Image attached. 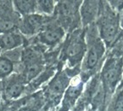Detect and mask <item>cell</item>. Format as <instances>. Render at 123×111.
Instances as JSON below:
<instances>
[{
  "instance_id": "ac0fdd59",
  "label": "cell",
  "mask_w": 123,
  "mask_h": 111,
  "mask_svg": "<svg viewBox=\"0 0 123 111\" xmlns=\"http://www.w3.org/2000/svg\"><path fill=\"white\" fill-rule=\"evenodd\" d=\"M109 111H123V88H121L114 97Z\"/></svg>"
},
{
  "instance_id": "3957f363",
  "label": "cell",
  "mask_w": 123,
  "mask_h": 111,
  "mask_svg": "<svg viewBox=\"0 0 123 111\" xmlns=\"http://www.w3.org/2000/svg\"><path fill=\"white\" fill-rule=\"evenodd\" d=\"M86 52L85 32L75 30L69 35L62 49L61 59L67 60L69 66L77 68L79 66Z\"/></svg>"
},
{
  "instance_id": "8fae6325",
  "label": "cell",
  "mask_w": 123,
  "mask_h": 111,
  "mask_svg": "<svg viewBox=\"0 0 123 111\" xmlns=\"http://www.w3.org/2000/svg\"><path fill=\"white\" fill-rule=\"evenodd\" d=\"M26 80L23 76L11 77L6 81L4 88V94L6 99H16L24 91Z\"/></svg>"
},
{
  "instance_id": "277c9868",
  "label": "cell",
  "mask_w": 123,
  "mask_h": 111,
  "mask_svg": "<svg viewBox=\"0 0 123 111\" xmlns=\"http://www.w3.org/2000/svg\"><path fill=\"white\" fill-rule=\"evenodd\" d=\"M123 71V57L113 56L107 59L100 74L105 97L115 92L121 79Z\"/></svg>"
},
{
  "instance_id": "d6986e66",
  "label": "cell",
  "mask_w": 123,
  "mask_h": 111,
  "mask_svg": "<svg viewBox=\"0 0 123 111\" xmlns=\"http://www.w3.org/2000/svg\"><path fill=\"white\" fill-rule=\"evenodd\" d=\"M13 4H11L10 1L2 2V4H0V18L10 19L9 17L13 14Z\"/></svg>"
},
{
  "instance_id": "52a82bcc",
  "label": "cell",
  "mask_w": 123,
  "mask_h": 111,
  "mask_svg": "<svg viewBox=\"0 0 123 111\" xmlns=\"http://www.w3.org/2000/svg\"><path fill=\"white\" fill-rule=\"evenodd\" d=\"M45 20V16L36 13L23 16L20 24L21 32L26 35H33L40 32L43 28Z\"/></svg>"
},
{
  "instance_id": "2e32d148",
  "label": "cell",
  "mask_w": 123,
  "mask_h": 111,
  "mask_svg": "<svg viewBox=\"0 0 123 111\" xmlns=\"http://www.w3.org/2000/svg\"><path fill=\"white\" fill-rule=\"evenodd\" d=\"M55 10V4L52 0H40L36 1V10L41 14L51 15Z\"/></svg>"
},
{
  "instance_id": "8992f818",
  "label": "cell",
  "mask_w": 123,
  "mask_h": 111,
  "mask_svg": "<svg viewBox=\"0 0 123 111\" xmlns=\"http://www.w3.org/2000/svg\"><path fill=\"white\" fill-rule=\"evenodd\" d=\"M64 36L65 30L61 26L51 25L41 30L37 36V38L41 44L49 47H53L63 39Z\"/></svg>"
},
{
  "instance_id": "9c48e42d",
  "label": "cell",
  "mask_w": 123,
  "mask_h": 111,
  "mask_svg": "<svg viewBox=\"0 0 123 111\" xmlns=\"http://www.w3.org/2000/svg\"><path fill=\"white\" fill-rule=\"evenodd\" d=\"M100 1H84L81 4L80 15L84 26L93 24L95 21L98 19L101 11Z\"/></svg>"
},
{
  "instance_id": "7402d4cb",
  "label": "cell",
  "mask_w": 123,
  "mask_h": 111,
  "mask_svg": "<svg viewBox=\"0 0 123 111\" xmlns=\"http://www.w3.org/2000/svg\"><path fill=\"white\" fill-rule=\"evenodd\" d=\"M121 26H123V19H122V20H121Z\"/></svg>"
},
{
  "instance_id": "ffe728a7",
  "label": "cell",
  "mask_w": 123,
  "mask_h": 111,
  "mask_svg": "<svg viewBox=\"0 0 123 111\" xmlns=\"http://www.w3.org/2000/svg\"><path fill=\"white\" fill-rule=\"evenodd\" d=\"M111 9L114 10L115 12H120L123 10V1H109Z\"/></svg>"
},
{
  "instance_id": "603a6c76",
  "label": "cell",
  "mask_w": 123,
  "mask_h": 111,
  "mask_svg": "<svg viewBox=\"0 0 123 111\" xmlns=\"http://www.w3.org/2000/svg\"><path fill=\"white\" fill-rule=\"evenodd\" d=\"M0 99H1V96H0Z\"/></svg>"
},
{
  "instance_id": "6da1fadb",
  "label": "cell",
  "mask_w": 123,
  "mask_h": 111,
  "mask_svg": "<svg viewBox=\"0 0 123 111\" xmlns=\"http://www.w3.org/2000/svg\"><path fill=\"white\" fill-rule=\"evenodd\" d=\"M99 37L105 45H113L121 35L119 13L115 12L107 4H102L99 17L97 19Z\"/></svg>"
},
{
  "instance_id": "7c38bea8",
  "label": "cell",
  "mask_w": 123,
  "mask_h": 111,
  "mask_svg": "<svg viewBox=\"0 0 123 111\" xmlns=\"http://www.w3.org/2000/svg\"><path fill=\"white\" fill-rule=\"evenodd\" d=\"M23 44V37L17 32H11L0 35V48L4 51H10Z\"/></svg>"
},
{
  "instance_id": "7a4b0ae2",
  "label": "cell",
  "mask_w": 123,
  "mask_h": 111,
  "mask_svg": "<svg viewBox=\"0 0 123 111\" xmlns=\"http://www.w3.org/2000/svg\"><path fill=\"white\" fill-rule=\"evenodd\" d=\"M86 52L82 66V81L85 82L94 73H96L101 61L105 54V44L100 37L95 34V31H90L86 34Z\"/></svg>"
},
{
  "instance_id": "5b68a950",
  "label": "cell",
  "mask_w": 123,
  "mask_h": 111,
  "mask_svg": "<svg viewBox=\"0 0 123 111\" xmlns=\"http://www.w3.org/2000/svg\"><path fill=\"white\" fill-rule=\"evenodd\" d=\"M70 78L66 73V71H59L47 85L44 92V96L49 101L57 104L61 99L62 96L69 86Z\"/></svg>"
},
{
  "instance_id": "4fadbf2b",
  "label": "cell",
  "mask_w": 123,
  "mask_h": 111,
  "mask_svg": "<svg viewBox=\"0 0 123 111\" xmlns=\"http://www.w3.org/2000/svg\"><path fill=\"white\" fill-rule=\"evenodd\" d=\"M13 6L20 15L23 16L35 14L36 11V1H24V0H16L13 2Z\"/></svg>"
},
{
  "instance_id": "e0dca14e",
  "label": "cell",
  "mask_w": 123,
  "mask_h": 111,
  "mask_svg": "<svg viewBox=\"0 0 123 111\" xmlns=\"http://www.w3.org/2000/svg\"><path fill=\"white\" fill-rule=\"evenodd\" d=\"M17 23L11 19L0 18V35L14 32Z\"/></svg>"
},
{
  "instance_id": "9a60e30c",
  "label": "cell",
  "mask_w": 123,
  "mask_h": 111,
  "mask_svg": "<svg viewBox=\"0 0 123 111\" xmlns=\"http://www.w3.org/2000/svg\"><path fill=\"white\" fill-rule=\"evenodd\" d=\"M14 70L12 61L7 57H0V79H4L10 76Z\"/></svg>"
},
{
  "instance_id": "30bf717a",
  "label": "cell",
  "mask_w": 123,
  "mask_h": 111,
  "mask_svg": "<svg viewBox=\"0 0 123 111\" xmlns=\"http://www.w3.org/2000/svg\"><path fill=\"white\" fill-rule=\"evenodd\" d=\"M87 100L92 105L93 109H97L105 98V93L100 76H97L91 80L87 91Z\"/></svg>"
},
{
  "instance_id": "5bb4252c",
  "label": "cell",
  "mask_w": 123,
  "mask_h": 111,
  "mask_svg": "<svg viewBox=\"0 0 123 111\" xmlns=\"http://www.w3.org/2000/svg\"><path fill=\"white\" fill-rule=\"evenodd\" d=\"M42 69H43V63H42V61L41 62H36V63L25 64V71L23 78L25 79L26 82L33 80L34 79H36L37 77H39V75L42 72Z\"/></svg>"
},
{
  "instance_id": "44dd1931",
  "label": "cell",
  "mask_w": 123,
  "mask_h": 111,
  "mask_svg": "<svg viewBox=\"0 0 123 111\" xmlns=\"http://www.w3.org/2000/svg\"><path fill=\"white\" fill-rule=\"evenodd\" d=\"M17 111H28V110H27V109H25L24 108H21V109H18Z\"/></svg>"
},
{
  "instance_id": "ba28073f",
  "label": "cell",
  "mask_w": 123,
  "mask_h": 111,
  "mask_svg": "<svg viewBox=\"0 0 123 111\" xmlns=\"http://www.w3.org/2000/svg\"><path fill=\"white\" fill-rule=\"evenodd\" d=\"M84 83L81 80L80 82L71 85L67 87L64 93L60 111H70L75 106L77 101L84 91Z\"/></svg>"
}]
</instances>
